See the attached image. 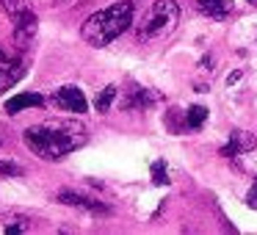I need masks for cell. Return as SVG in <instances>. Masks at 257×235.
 I'll list each match as a JSON object with an SVG mask.
<instances>
[{"instance_id":"obj_1","label":"cell","mask_w":257,"mask_h":235,"mask_svg":"<svg viewBox=\"0 0 257 235\" xmlns=\"http://www.w3.org/2000/svg\"><path fill=\"white\" fill-rule=\"evenodd\" d=\"M25 147L42 161H61L86 144V128L72 119H50L23 133Z\"/></svg>"},{"instance_id":"obj_2","label":"cell","mask_w":257,"mask_h":235,"mask_svg":"<svg viewBox=\"0 0 257 235\" xmlns=\"http://www.w3.org/2000/svg\"><path fill=\"white\" fill-rule=\"evenodd\" d=\"M130 23H133V0H116L113 6L91 14L80 28V36L91 47H105L116 36H122L130 28Z\"/></svg>"},{"instance_id":"obj_3","label":"cell","mask_w":257,"mask_h":235,"mask_svg":"<svg viewBox=\"0 0 257 235\" xmlns=\"http://www.w3.org/2000/svg\"><path fill=\"white\" fill-rule=\"evenodd\" d=\"M180 23V6L177 0H152V6L136 23V39L141 45H152V42L166 39L169 34H174Z\"/></svg>"},{"instance_id":"obj_4","label":"cell","mask_w":257,"mask_h":235,"mask_svg":"<svg viewBox=\"0 0 257 235\" xmlns=\"http://www.w3.org/2000/svg\"><path fill=\"white\" fill-rule=\"evenodd\" d=\"M3 9H6V14L14 23V42H17L20 50H25L34 42L36 28H39V20H36L34 9H31L28 0H3Z\"/></svg>"},{"instance_id":"obj_5","label":"cell","mask_w":257,"mask_h":235,"mask_svg":"<svg viewBox=\"0 0 257 235\" xmlns=\"http://www.w3.org/2000/svg\"><path fill=\"white\" fill-rule=\"evenodd\" d=\"M53 105L67 111V113H86L89 111V102H86L83 91H80L78 86H61V89H56Z\"/></svg>"},{"instance_id":"obj_6","label":"cell","mask_w":257,"mask_h":235,"mask_svg":"<svg viewBox=\"0 0 257 235\" xmlns=\"http://www.w3.org/2000/svg\"><path fill=\"white\" fill-rule=\"evenodd\" d=\"M23 75H25V69H23L20 56L17 53H6L3 47H0V91L9 89V86H14Z\"/></svg>"},{"instance_id":"obj_7","label":"cell","mask_w":257,"mask_h":235,"mask_svg":"<svg viewBox=\"0 0 257 235\" xmlns=\"http://www.w3.org/2000/svg\"><path fill=\"white\" fill-rule=\"evenodd\" d=\"M257 147V136L249 133V130H232L229 133V141L218 150V155L224 158H235V155H246Z\"/></svg>"},{"instance_id":"obj_8","label":"cell","mask_w":257,"mask_h":235,"mask_svg":"<svg viewBox=\"0 0 257 235\" xmlns=\"http://www.w3.org/2000/svg\"><path fill=\"white\" fill-rule=\"evenodd\" d=\"M191 6L207 20H227L235 12V0H191Z\"/></svg>"},{"instance_id":"obj_9","label":"cell","mask_w":257,"mask_h":235,"mask_svg":"<svg viewBox=\"0 0 257 235\" xmlns=\"http://www.w3.org/2000/svg\"><path fill=\"white\" fill-rule=\"evenodd\" d=\"M56 202H61V205H72V207H83V210H89V213H111V207H108L105 202L91 199V196H83V194H78V191H67V188L56 194Z\"/></svg>"},{"instance_id":"obj_10","label":"cell","mask_w":257,"mask_h":235,"mask_svg":"<svg viewBox=\"0 0 257 235\" xmlns=\"http://www.w3.org/2000/svg\"><path fill=\"white\" fill-rule=\"evenodd\" d=\"M39 105H45V97L34 94V91H25V94H17L12 100H6V113L14 116V113L25 111V108H39Z\"/></svg>"},{"instance_id":"obj_11","label":"cell","mask_w":257,"mask_h":235,"mask_svg":"<svg viewBox=\"0 0 257 235\" xmlns=\"http://www.w3.org/2000/svg\"><path fill=\"white\" fill-rule=\"evenodd\" d=\"M155 100H158V94H152L150 89L136 86V89H130V97L124 100V108H127V111H133V108H147V105H152Z\"/></svg>"},{"instance_id":"obj_12","label":"cell","mask_w":257,"mask_h":235,"mask_svg":"<svg viewBox=\"0 0 257 235\" xmlns=\"http://www.w3.org/2000/svg\"><path fill=\"white\" fill-rule=\"evenodd\" d=\"M116 94H119V86H105V89L97 94V100H94V108L100 113H105V111H111V105H113V100H116Z\"/></svg>"},{"instance_id":"obj_13","label":"cell","mask_w":257,"mask_h":235,"mask_svg":"<svg viewBox=\"0 0 257 235\" xmlns=\"http://www.w3.org/2000/svg\"><path fill=\"white\" fill-rule=\"evenodd\" d=\"M205 119H207L205 105H191L188 111H185V125H188V130H199L202 125H205Z\"/></svg>"},{"instance_id":"obj_14","label":"cell","mask_w":257,"mask_h":235,"mask_svg":"<svg viewBox=\"0 0 257 235\" xmlns=\"http://www.w3.org/2000/svg\"><path fill=\"white\" fill-rule=\"evenodd\" d=\"M152 183H155V185H169V183H172L169 174H166V163H163V161L152 163Z\"/></svg>"},{"instance_id":"obj_15","label":"cell","mask_w":257,"mask_h":235,"mask_svg":"<svg viewBox=\"0 0 257 235\" xmlns=\"http://www.w3.org/2000/svg\"><path fill=\"white\" fill-rule=\"evenodd\" d=\"M23 166L17 163H9V161H0V177H23Z\"/></svg>"},{"instance_id":"obj_16","label":"cell","mask_w":257,"mask_h":235,"mask_svg":"<svg viewBox=\"0 0 257 235\" xmlns=\"http://www.w3.org/2000/svg\"><path fill=\"white\" fill-rule=\"evenodd\" d=\"M213 64H216V58H213V53H207L205 58H199V64H196V67H199V72H207V75H210V72H213Z\"/></svg>"},{"instance_id":"obj_17","label":"cell","mask_w":257,"mask_h":235,"mask_svg":"<svg viewBox=\"0 0 257 235\" xmlns=\"http://www.w3.org/2000/svg\"><path fill=\"white\" fill-rule=\"evenodd\" d=\"M246 205H249L251 210H257V177H254V185L246 191Z\"/></svg>"},{"instance_id":"obj_18","label":"cell","mask_w":257,"mask_h":235,"mask_svg":"<svg viewBox=\"0 0 257 235\" xmlns=\"http://www.w3.org/2000/svg\"><path fill=\"white\" fill-rule=\"evenodd\" d=\"M240 78H243V69H235V72H229V75H227V86H235Z\"/></svg>"},{"instance_id":"obj_19","label":"cell","mask_w":257,"mask_h":235,"mask_svg":"<svg viewBox=\"0 0 257 235\" xmlns=\"http://www.w3.org/2000/svg\"><path fill=\"white\" fill-rule=\"evenodd\" d=\"M53 3H56V6H67L69 0H53Z\"/></svg>"},{"instance_id":"obj_20","label":"cell","mask_w":257,"mask_h":235,"mask_svg":"<svg viewBox=\"0 0 257 235\" xmlns=\"http://www.w3.org/2000/svg\"><path fill=\"white\" fill-rule=\"evenodd\" d=\"M251 3H257V0H251Z\"/></svg>"}]
</instances>
